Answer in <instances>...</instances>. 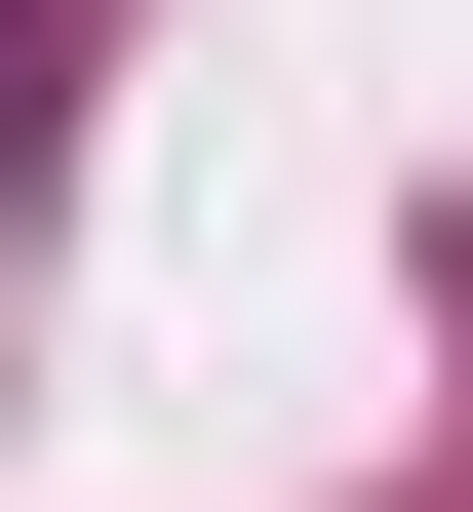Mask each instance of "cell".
Masks as SVG:
<instances>
[{
	"label": "cell",
	"mask_w": 473,
	"mask_h": 512,
	"mask_svg": "<svg viewBox=\"0 0 473 512\" xmlns=\"http://www.w3.org/2000/svg\"><path fill=\"white\" fill-rule=\"evenodd\" d=\"M0 119H40V79H0Z\"/></svg>",
	"instance_id": "1"
}]
</instances>
